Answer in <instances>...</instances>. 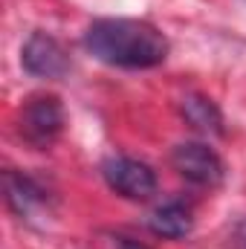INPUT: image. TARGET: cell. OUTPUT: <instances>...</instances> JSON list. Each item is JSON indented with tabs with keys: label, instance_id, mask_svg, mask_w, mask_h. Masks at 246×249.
Here are the masks:
<instances>
[{
	"label": "cell",
	"instance_id": "6da1fadb",
	"mask_svg": "<svg viewBox=\"0 0 246 249\" xmlns=\"http://www.w3.org/2000/svg\"><path fill=\"white\" fill-rule=\"evenodd\" d=\"M87 53L102 64L122 70H148L168 58V38L148 20L102 18L84 32Z\"/></svg>",
	"mask_w": 246,
	"mask_h": 249
},
{
	"label": "cell",
	"instance_id": "7a4b0ae2",
	"mask_svg": "<svg viewBox=\"0 0 246 249\" xmlns=\"http://www.w3.org/2000/svg\"><path fill=\"white\" fill-rule=\"evenodd\" d=\"M64 105L58 96L53 93H38V96H29L18 113V127H20V136L38 148V151H47L55 145V139L61 136L64 130Z\"/></svg>",
	"mask_w": 246,
	"mask_h": 249
},
{
	"label": "cell",
	"instance_id": "3957f363",
	"mask_svg": "<svg viewBox=\"0 0 246 249\" xmlns=\"http://www.w3.org/2000/svg\"><path fill=\"white\" fill-rule=\"evenodd\" d=\"M171 165L183 180L203 188L220 186L226 177V165H223L220 154L214 148H209L206 142H180L171 151Z\"/></svg>",
	"mask_w": 246,
	"mask_h": 249
},
{
	"label": "cell",
	"instance_id": "277c9868",
	"mask_svg": "<svg viewBox=\"0 0 246 249\" xmlns=\"http://www.w3.org/2000/svg\"><path fill=\"white\" fill-rule=\"evenodd\" d=\"M105 183L127 200H148L157 194V174L148 162L133 157H110L102 165Z\"/></svg>",
	"mask_w": 246,
	"mask_h": 249
},
{
	"label": "cell",
	"instance_id": "5b68a950",
	"mask_svg": "<svg viewBox=\"0 0 246 249\" xmlns=\"http://www.w3.org/2000/svg\"><path fill=\"white\" fill-rule=\"evenodd\" d=\"M20 64L29 75L35 78H47V81H58L70 72V53L64 50L61 44L47 35V32H32L23 44V53H20Z\"/></svg>",
	"mask_w": 246,
	"mask_h": 249
},
{
	"label": "cell",
	"instance_id": "8992f818",
	"mask_svg": "<svg viewBox=\"0 0 246 249\" xmlns=\"http://www.w3.org/2000/svg\"><path fill=\"white\" fill-rule=\"evenodd\" d=\"M3 191H6V203L15 214L29 217L35 209L47 206V191L38 186L32 177L18 174V171H6L3 174Z\"/></svg>",
	"mask_w": 246,
	"mask_h": 249
},
{
	"label": "cell",
	"instance_id": "52a82bcc",
	"mask_svg": "<svg viewBox=\"0 0 246 249\" xmlns=\"http://www.w3.org/2000/svg\"><path fill=\"white\" fill-rule=\"evenodd\" d=\"M148 226H151V232H154L157 238L180 241V238H185V235L194 229V217H191V209H188V206L171 200V203H162V206L154 209Z\"/></svg>",
	"mask_w": 246,
	"mask_h": 249
},
{
	"label": "cell",
	"instance_id": "ba28073f",
	"mask_svg": "<svg viewBox=\"0 0 246 249\" xmlns=\"http://www.w3.org/2000/svg\"><path fill=\"white\" fill-rule=\"evenodd\" d=\"M180 113H183L185 122L191 124L194 130H200V133H211V136L223 133V113H220V107L209 96L188 93L180 102Z\"/></svg>",
	"mask_w": 246,
	"mask_h": 249
},
{
	"label": "cell",
	"instance_id": "9c48e42d",
	"mask_svg": "<svg viewBox=\"0 0 246 249\" xmlns=\"http://www.w3.org/2000/svg\"><path fill=\"white\" fill-rule=\"evenodd\" d=\"M99 249H151V247H145V244H139V241H133V238H127V235L105 232V235L99 238Z\"/></svg>",
	"mask_w": 246,
	"mask_h": 249
},
{
	"label": "cell",
	"instance_id": "30bf717a",
	"mask_svg": "<svg viewBox=\"0 0 246 249\" xmlns=\"http://www.w3.org/2000/svg\"><path fill=\"white\" fill-rule=\"evenodd\" d=\"M238 241H241V247L246 249V223L241 226V232H238Z\"/></svg>",
	"mask_w": 246,
	"mask_h": 249
}]
</instances>
